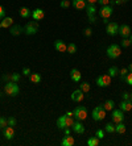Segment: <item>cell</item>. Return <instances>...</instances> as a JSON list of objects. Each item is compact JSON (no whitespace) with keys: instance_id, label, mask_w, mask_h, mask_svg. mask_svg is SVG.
<instances>
[{"instance_id":"obj_13","label":"cell","mask_w":132,"mask_h":146,"mask_svg":"<svg viewBox=\"0 0 132 146\" xmlns=\"http://www.w3.org/2000/svg\"><path fill=\"white\" fill-rule=\"evenodd\" d=\"M54 48H56V50H58L60 53H65V51H68V45L65 44L64 41H61V40H56L54 41Z\"/></svg>"},{"instance_id":"obj_48","label":"cell","mask_w":132,"mask_h":146,"mask_svg":"<svg viewBox=\"0 0 132 146\" xmlns=\"http://www.w3.org/2000/svg\"><path fill=\"white\" fill-rule=\"evenodd\" d=\"M88 4H96L98 3V0H87Z\"/></svg>"},{"instance_id":"obj_51","label":"cell","mask_w":132,"mask_h":146,"mask_svg":"<svg viewBox=\"0 0 132 146\" xmlns=\"http://www.w3.org/2000/svg\"><path fill=\"white\" fill-rule=\"evenodd\" d=\"M66 115H68V116H73V117H74V115H73V112H66Z\"/></svg>"},{"instance_id":"obj_38","label":"cell","mask_w":132,"mask_h":146,"mask_svg":"<svg viewBox=\"0 0 132 146\" xmlns=\"http://www.w3.org/2000/svg\"><path fill=\"white\" fill-rule=\"evenodd\" d=\"M124 82H127L129 86H132V72H131V74H127V75H125Z\"/></svg>"},{"instance_id":"obj_22","label":"cell","mask_w":132,"mask_h":146,"mask_svg":"<svg viewBox=\"0 0 132 146\" xmlns=\"http://www.w3.org/2000/svg\"><path fill=\"white\" fill-rule=\"evenodd\" d=\"M21 32H24V31L21 29L20 25L13 24L12 27H11V34H12V36H19V34H20Z\"/></svg>"},{"instance_id":"obj_39","label":"cell","mask_w":132,"mask_h":146,"mask_svg":"<svg viewBox=\"0 0 132 146\" xmlns=\"http://www.w3.org/2000/svg\"><path fill=\"white\" fill-rule=\"evenodd\" d=\"M119 74L122 75V79L124 80V78H125V75L128 74V68H122L120 71H119Z\"/></svg>"},{"instance_id":"obj_26","label":"cell","mask_w":132,"mask_h":146,"mask_svg":"<svg viewBox=\"0 0 132 146\" xmlns=\"http://www.w3.org/2000/svg\"><path fill=\"white\" fill-rule=\"evenodd\" d=\"M114 106H115V104H114V100L110 99V100H107V102L103 104V108H105L106 112H107V111H112V109H114Z\"/></svg>"},{"instance_id":"obj_25","label":"cell","mask_w":132,"mask_h":146,"mask_svg":"<svg viewBox=\"0 0 132 146\" xmlns=\"http://www.w3.org/2000/svg\"><path fill=\"white\" fill-rule=\"evenodd\" d=\"M31 15H32V12L28 9L27 7H23V8L20 9V16L23 17V19H28V17L31 16Z\"/></svg>"},{"instance_id":"obj_12","label":"cell","mask_w":132,"mask_h":146,"mask_svg":"<svg viewBox=\"0 0 132 146\" xmlns=\"http://www.w3.org/2000/svg\"><path fill=\"white\" fill-rule=\"evenodd\" d=\"M119 36H122L123 38H128L129 36H131V28H129V25L127 24H123L119 27Z\"/></svg>"},{"instance_id":"obj_44","label":"cell","mask_w":132,"mask_h":146,"mask_svg":"<svg viewBox=\"0 0 132 146\" xmlns=\"http://www.w3.org/2000/svg\"><path fill=\"white\" fill-rule=\"evenodd\" d=\"M83 34H85L86 37H90V36H91V34H92V31H91V29H90V28H86V29H85V32H83Z\"/></svg>"},{"instance_id":"obj_35","label":"cell","mask_w":132,"mask_h":146,"mask_svg":"<svg viewBox=\"0 0 132 146\" xmlns=\"http://www.w3.org/2000/svg\"><path fill=\"white\" fill-rule=\"evenodd\" d=\"M131 44H132V42H131V40H129V38H123V40H122V46H123V48H128Z\"/></svg>"},{"instance_id":"obj_46","label":"cell","mask_w":132,"mask_h":146,"mask_svg":"<svg viewBox=\"0 0 132 146\" xmlns=\"http://www.w3.org/2000/svg\"><path fill=\"white\" fill-rule=\"evenodd\" d=\"M123 100H129V94L128 92H123Z\"/></svg>"},{"instance_id":"obj_3","label":"cell","mask_w":132,"mask_h":146,"mask_svg":"<svg viewBox=\"0 0 132 146\" xmlns=\"http://www.w3.org/2000/svg\"><path fill=\"white\" fill-rule=\"evenodd\" d=\"M4 92L8 96H16L19 94V86L16 84V82H8L7 84L4 86Z\"/></svg>"},{"instance_id":"obj_43","label":"cell","mask_w":132,"mask_h":146,"mask_svg":"<svg viewBox=\"0 0 132 146\" xmlns=\"http://www.w3.org/2000/svg\"><path fill=\"white\" fill-rule=\"evenodd\" d=\"M110 3H111V0H98V4H101L102 7L103 5H109Z\"/></svg>"},{"instance_id":"obj_15","label":"cell","mask_w":132,"mask_h":146,"mask_svg":"<svg viewBox=\"0 0 132 146\" xmlns=\"http://www.w3.org/2000/svg\"><path fill=\"white\" fill-rule=\"evenodd\" d=\"M71 129L74 130L75 133H78V134H83L85 133V126L82 125L81 121H74V124H73V126H71Z\"/></svg>"},{"instance_id":"obj_33","label":"cell","mask_w":132,"mask_h":146,"mask_svg":"<svg viewBox=\"0 0 132 146\" xmlns=\"http://www.w3.org/2000/svg\"><path fill=\"white\" fill-rule=\"evenodd\" d=\"M5 126H8V119L0 117V129H4Z\"/></svg>"},{"instance_id":"obj_2","label":"cell","mask_w":132,"mask_h":146,"mask_svg":"<svg viewBox=\"0 0 132 146\" xmlns=\"http://www.w3.org/2000/svg\"><path fill=\"white\" fill-rule=\"evenodd\" d=\"M92 119L95 120V121H102V120H105L106 117V109L103 108V104H101V106L95 107L94 109H92Z\"/></svg>"},{"instance_id":"obj_52","label":"cell","mask_w":132,"mask_h":146,"mask_svg":"<svg viewBox=\"0 0 132 146\" xmlns=\"http://www.w3.org/2000/svg\"><path fill=\"white\" fill-rule=\"evenodd\" d=\"M129 100H131V102H132V92H131V94H129Z\"/></svg>"},{"instance_id":"obj_21","label":"cell","mask_w":132,"mask_h":146,"mask_svg":"<svg viewBox=\"0 0 132 146\" xmlns=\"http://www.w3.org/2000/svg\"><path fill=\"white\" fill-rule=\"evenodd\" d=\"M12 25H13V19H11V17H4L0 21V29L1 28H11Z\"/></svg>"},{"instance_id":"obj_42","label":"cell","mask_w":132,"mask_h":146,"mask_svg":"<svg viewBox=\"0 0 132 146\" xmlns=\"http://www.w3.org/2000/svg\"><path fill=\"white\" fill-rule=\"evenodd\" d=\"M87 19H88V23H91V24H94L95 21H96V17H95V15H88Z\"/></svg>"},{"instance_id":"obj_20","label":"cell","mask_w":132,"mask_h":146,"mask_svg":"<svg viewBox=\"0 0 132 146\" xmlns=\"http://www.w3.org/2000/svg\"><path fill=\"white\" fill-rule=\"evenodd\" d=\"M71 4L75 9H85L86 8V0H71Z\"/></svg>"},{"instance_id":"obj_5","label":"cell","mask_w":132,"mask_h":146,"mask_svg":"<svg viewBox=\"0 0 132 146\" xmlns=\"http://www.w3.org/2000/svg\"><path fill=\"white\" fill-rule=\"evenodd\" d=\"M122 54V50H120V46L116 44H112L107 48V57L111 58V59H116L119 58V55Z\"/></svg>"},{"instance_id":"obj_34","label":"cell","mask_w":132,"mask_h":146,"mask_svg":"<svg viewBox=\"0 0 132 146\" xmlns=\"http://www.w3.org/2000/svg\"><path fill=\"white\" fill-rule=\"evenodd\" d=\"M20 78H21L20 74H17V72H13V74H11V80H12V82H16V83H17V82L20 80Z\"/></svg>"},{"instance_id":"obj_37","label":"cell","mask_w":132,"mask_h":146,"mask_svg":"<svg viewBox=\"0 0 132 146\" xmlns=\"http://www.w3.org/2000/svg\"><path fill=\"white\" fill-rule=\"evenodd\" d=\"M95 136L98 137L99 139L105 138V130H102V129H98V130H96V133H95Z\"/></svg>"},{"instance_id":"obj_50","label":"cell","mask_w":132,"mask_h":146,"mask_svg":"<svg viewBox=\"0 0 132 146\" xmlns=\"http://www.w3.org/2000/svg\"><path fill=\"white\" fill-rule=\"evenodd\" d=\"M128 71H131V72H132V63H129V66H128Z\"/></svg>"},{"instance_id":"obj_30","label":"cell","mask_w":132,"mask_h":146,"mask_svg":"<svg viewBox=\"0 0 132 146\" xmlns=\"http://www.w3.org/2000/svg\"><path fill=\"white\" fill-rule=\"evenodd\" d=\"M119 74V70L115 67V66H112V67L109 68V75L111 76V78H114V76H116V75Z\"/></svg>"},{"instance_id":"obj_14","label":"cell","mask_w":132,"mask_h":146,"mask_svg":"<svg viewBox=\"0 0 132 146\" xmlns=\"http://www.w3.org/2000/svg\"><path fill=\"white\" fill-rule=\"evenodd\" d=\"M32 17H33L34 21H40L45 17V12L41 9V8H37V9L32 11Z\"/></svg>"},{"instance_id":"obj_29","label":"cell","mask_w":132,"mask_h":146,"mask_svg":"<svg viewBox=\"0 0 132 146\" xmlns=\"http://www.w3.org/2000/svg\"><path fill=\"white\" fill-rule=\"evenodd\" d=\"M68 53L69 54H74V53H77V45H75L74 42H70V44L68 45Z\"/></svg>"},{"instance_id":"obj_17","label":"cell","mask_w":132,"mask_h":146,"mask_svg":"<svg viewBox=\"0 0 132 146\" xmlns=\"http://www.w3.org/2000/svg\"><path fill=\"white\" fill-rule=\"evenodd\" d=\"M119 108L122 109L123 112H129L132 109V102L131 100H123V102L119 104Z\"/></svg>"},{"instance_id":"obj_1","label":"cell","mask_w":132,"mask_h":146,"mask_svg":"<svg viewBox=\"0 0 132 146\" xmlns=\"http://www.w3.org/2000/svg\"><path fill=\"white\" fill-rule=\"evenodd\" d=\"M73 124H74L73 116L64 115V116H60V117L57 119V126L62 130H64L65 128H70V126H73Z\"/></svg>"},{"instance_id":"obj_32","label":"cell","mask_w":132,"mask_h":146,"mask_svg":"<svg viewBox=\"0 0 132 146\" xmlns=\"http://www.w3.org/2000/svg\"><path fill=\"white\" fill-rule=\"evenodd\" d=\"M105 132H107V133H114V132H115V126L112 125L111 122L106 124V125H105Z\"/></svg>"},{"instance_id":"obj_36","label":"cell","mask_w":132,"mask_h":146,"mask_svg":"<svg viewBox=\"0 0 132 146\" xmlns=\"http://www.w3.org/2000/svg\"><path fill=\"white\" fill-rule=\"evenodd\" d=\"M60 5H61V8H69L70 7V0H62Z\"/></svg>"},{"instance_id":"obj_4","label":"cell","mask_w":132,"mask_h":146,"mask_svg":"<svg viewBox=\"0 0 132 146\" xmlns=\"http://www.w3.org/2000/svg\"><path fill=\"white\" fill-rule=\"evenodd\" d=\"M73 115L74 117L78 120V121H83V120L87 119V108L83 106H79L73 111Z\"/></svg>"},{"instance_id":"obj_9","label":"cell","mask_w":132,"mask_h":146,"mask_svg":"<svg viewBox=\"0 0 132 146\" xmlns=\"http://www.w3.org/2000/svg\"><path fill=\"white\" fill-rule=\"evenodd\" d=\"M106 32H107V34H110V36H116V34L119 33V25H118V23L112 21V23L106 24Z\"/></svg>"},{"instance_id":"obj_40","label":"cell","mask_w":132,"mask_h":146,"mask_svg":"<svg viewBox=\"0 0 132 146\" xmlns=\"http://www.w3.org/2000/svg\"><path fill=\"white\" fill-rule=\"evenodd\" d=\"M4 17H5V9L3 5H0V20H3Z\"/></svg>"},{"instance_id":"obj_18","label":"cell","mask_w":132,"mask_h":146,"mask_svg":"<svg viewBox=\"0 0 132 146\" xmlns=\"http://www.w3.org/2000/svg\"><path fill=\"white\" fill-rule=\"evenodd\" d=\"M3 132H4V137L7 139H12L13 138V136H15V130H13V126H5L3 129Z\"/></svg>"},{"instance_id":"obj_53","label":"cell","mask_w":132,"mask_h":146,"mask_svg":"<svg viewBox=\"0 0 132 146\" xmlns=\"http://www.w3.org/2000/svg\"><path fill=\"white\" fill-rule=\"evenodd\" d=\"M120 1H122V3H127V1H128V0H120Z\"/></svg>"},{"instance_id":"obj_31","label":"cell","mask_w":132,"mask_h":146,"mask_svg":"<svg viewBox=\"0 0 132 146\" xmlns=\"http://www.w3.org/2000/svg\"><path fill=\"white\" fill-rule=\"evenodd\" d=\"M79 88H81L83 92H88L90 91V84H88V82H83V83H81V84H79Z\"/></svg>"},{"instance_id":"obj_47","label":"cell","mask_w":132,"mask_h":146,"mask_svg":"<svg viewBox=\"0 0 132 146\" xmlns=\"http://www.w3.org/2000/svg\"><path fill=\"white\" fill-rule=\"evenodd\" d=\"M64 133H65V136H69V134L71 133L70 128H65V129H64Z\"/></svg>"},{"instance_id":"obj_49","label":"cell","mask_w":132,"mask_h":146,"mask_svg":"<svg viewBox=\"0 0 132 146\" xmlns=\"http://www.w3.org/2000/svg\"><path fill=\"white\" fill-rule=\"evenodd\" d=\"M111 3H115V4H122V1H120V0H111Z\"/></svg>"},{"instance_id":"obj_8","label":"cell","mask_w":132,"mask_h":146,"mask_svg":"<svg viewBox=\"0 0 132 146\" xmlns=\"http://www.w3.org/2000/svg\"><path fill=\"white\" fill-rule=\"evenodd\" d=\"M111 119H112V121L115 122V124H118V122H123L124 121V113H123V111L120 108L119 109H112Z\"/></svg>"},{"instance_id":"obj_28","label":"cell","mask_w":132,"mask_h":146,"mask_svg":"<svg viewBox=\"0 0 132 146\" xmlns=\"http://www.w3.org/2000/svg\"><path fill=\"white\" fill-rule=\"evenodd\" d=\"M87 145L88 146H98L99 145V138L98 137H91L87 139Z\"/></svg>"},{"instance_id":"obj_23","label":"cell","mask_w":132,"mask_h":146,"mask_svg":"<svg viewBox=\"0 0 132 146\" xmlns=\"http://www.w3.org/2000/svg\"><path fill=\"white\" fill-rule=\"evenodd\" d=\"M86 12H87V16L88 15H95V12H96V7H95V4H88L86 5Z\"/></svg>"},{"instance_id":"obj_54","label":"cell","mask_w":132,"mask_h":146,"mask_svg":"<svg viewBox=\"0 0 132 146\" xmlns=\"http://www.w3.org/2000/svg\"><path fill=\"white\" fill-rule=\"evenodd\" d=\"M131 42H132V33H131Z\"/></svg>"},{"instance_id":"obj_24","label":"cell","mask_w":132,"mask_h":146,"mask_svg":"<svg viewBox=\"0 0 132 146\" xmlns=\"http://www.w3.org/2000/svg\"><path fill=\"white\" fill-rule=\"evenodd\" d=\"M115 132H118L119 134H124L125 133V125L123 122H118L115 126Z\"/></svg>"},{"instance_id":"obj_6","label":"cell","mask_w":132,"mask_h":146,"mask_svg":"<svg viewBox=\"0 0 132 146\" xmlns=\"http://www.w3.org/2000/svg\"><path fill=\"white\" fill-rule=\"evenodd\" d=\"M37 29H38V23L33 20V21H28L27 24H25L24 32H25V34H28V36H32V34L37 33Z\"/></svg>"},{"instance_id":"obj_7","label":"cell","mask_w":132,"mask_h":146,"mask_svg":"<svg viewBox=\"0 0 132 146\" xmlns=\"http://www.w3.org/2000/svg\"><path fill=\"white\" fill-rule=\"evenodd\" d=\"M96 84L99 87H109L111 84V76L110 75H99L96 78Z\"/></svg>"},{"instance_id":"obj_27","label":"cell","mask_w":132,"mask_h":146,"mask_svg":"<svg viewBox=\"0 0 132 146\" xmlns=\"http://www.w3.org/2000/svg\"><path fill=\"white\" fill-rule=\"evenodd\" d=\"M29 79H31V82H33V83H40L41 82V75L37 74V72H33V74L29 75Z\"/></svg>"},{"instance_id":"obj_11","label":"cell","mask_w":132,"mask_h":146,"mask_svg":"<svg viewBox=\"0 0 132 146\" xmlns=\"http://www.w3.org/2000/svg\"><path fill=\"white\" fill-rule=\"evenodd\" d=\"M85 92L82 91L81 88L75 90V91H73V94H71V100L75 103H81L83 99H85V95H83Z\"/></svg>"},{"instance_id":"obj_10","label":"cell","mask_w":132,"mask_h":146,"mask_svg":"<svg viewBox=\"0 0 132 146\" xmlns=\"http://www.w3.org/2000/svg\"><path fill=\"white\" fill-rule=\"evenodd\" d=\"M112 13H114V9H112V7H110V5H103V7L99 9V16H101L102 19H109V17L112 16Z\"/></svg>"},{"instance_id":"obj_16","label":"cell","mask_w":132,"mask_h":146,"mask_svg":"<svg viewBox=\"0 0 132 146\" xmlns=\"http://www.w3.org/2000/svg\"><path fill=\"white\" fill-rule=\"evenodd\" d=\"M70 78L73 82H75V83H78V82H81L82 79V74L79 70H77V68H73L70 71Z\"/></svg>"},{"instance_id":"obj_45","label":"cell","mask_w":132,"mask_h":146,"mask_svg":"<svg viewBox=\"0 0 132 146\" xmlns=\"http://www.w3.org/2000/svg\"><path fill=\"white\" fill-rule=\"evenodd\" d=\"M23 74L28 76V75H31V70H29L28 67H24V68H23Z\"/></svg>"},{"instance_id":"obj_41","label":"cell","mask_w":132,"mask_h":146,"mask_svg":"<svg viewBox=\"0 0 132 146\" xmlns=\"http://www.w3.org/2000/svg\"><path fill=\"white\" fill-rule=\"evenodd\" d=\"M8 125L9 126L16 125V119H15V117H9V119H8Z\"/></svg>"},{"instance_id":"obj_19","label":"cell","mask_w":132,"mask_h":146,"mask_svg":"<svg viewBox=\"0 0 132 146\" xmlns=\"http://www.w3.org/2000/svg\"><path fill=\"white\" fill-rule=\"evenodd\" d=\"M74 143H75V139H74V137H71L70 134H69V136H65L61 141L62 146H73Z\"/></svg>"}]
</instances>
